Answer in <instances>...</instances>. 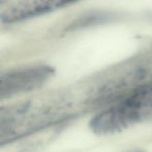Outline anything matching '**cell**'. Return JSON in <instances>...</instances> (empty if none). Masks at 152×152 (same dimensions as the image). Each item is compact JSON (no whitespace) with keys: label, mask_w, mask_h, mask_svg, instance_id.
Returning <instances> with one entry per match:
<instances>
[{"label":"cell","mask_w":152,"mask_h":152,"mask_svg":"<svg viewBox=\"0 0 152 152\" xmlns=\"http://www.w3.org/2000/svg\"><path fill=\"white\" fill-rule=\"evenodd\" d=\"M72 0H19L2 14L5 22H15L31 18L63 7Z\"/></svg>","instance_id":"obj_2"},{"label":"cell","mask_w":152,"mask_h":152,"mask_svg":"<svg viewBox=\"0 0 152 152\" xmlns=\"http://www.w3.org/2000/svg\"><path fill=\"white\" fill-rule=\"evenodd\" d=\"M47 67H34L9 73L2 77L1 94L2 97L19 94L41 86L50 76Z\"/></svg>","instance_id":"obj_1"}]
</instances>
